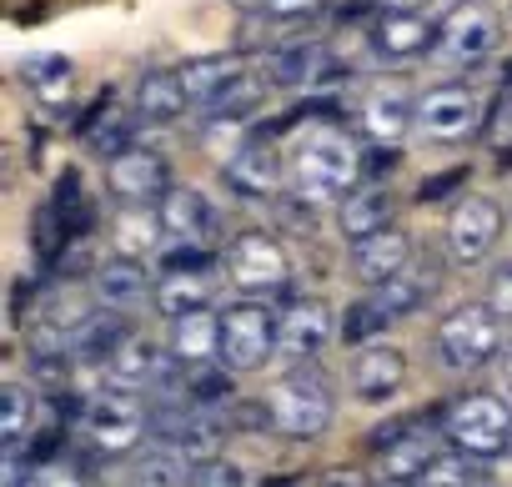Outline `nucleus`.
Returning a JSON list of instances; mask_svg holds the SVG:
<instances>
[{"label":"nucleus","instance_id":"obj_1","mask_svg":"<svg viewBox=\"0 0 512 487\" xmlns=\"http://www.w3.org/2000/svg\"><path fill=\"white\" fill-rule=\"evenodd\" d=\"M362 156H367V146H357L342 126H312L307 136H297L292 161H287L297 201L317 206V201L352 196L357 176H362Z\"/></svg>","mask_w":512,"mask_h":487},{"label":"nucleus","instance_id":"obj_2","mask_svg":"<svg viewBox=\"0 0 512 487\" xmlns=\"http://www.w3.org/2000/svg\"><path fill=\"white\" fill-rule=\"evenodd\" d=\"M442 432H447L452 452H462L472 462H497L512 447V407L497 392H467L447 407Z\"/></svg>","mask_w":512,"mask_h":487},{"label":"nucleus","instance_id":"obj_3","mask_svg":"<svg viewBox=\"0 0 512 487\" xmlns=\"http://www.w3.org/2000/svg\"><path fill=\"white\" fill-rule=\"evenodd\" d=\"M267 407H272V427H277V432L307 442V437H322V432L332 427V417H337V392H332V382H327L317 367H302V372H292V377H282V382L272 387Z\"/></svg>","mask_w":512,"mask_h":487},{"label":"nucleus","instance_id":"obj_4","mask_svg":"<svg viewBox=\"0 0 512 487\" xmlns=\"http://www.w3.org/2000/svg\"><path fill=\"white\" fill-rule=\"evenodd\" d=\"M502 46V16L487 0H457V6L437 21V61L472 71L482 61H492Z\"/></svg>","mask_w":512,"mask_h":487},{"label":"nucleus","instance_id":"obj_5","mask_svg":"<svg viewBox=\"0 0 512 487\" xmlns=\"http://www.w3.org/2000/svg\"><path fill=\"white\" fill-rule=\"evenodd\" d=\"M161 216V241H166V262H211V236H216V211L196 186H171L156 201Z\"/></svg>","mask_w":512,"mask_h":487},{"label":"nucleus","instance_id":"obj_6","mask_svg":"<svg viewBox=\"0 0 512 487\" xmlns=\"http://www.w3.org/2000/svg\"><path fill=\"white\" fill-rule=\"evenodd\" d=\"M221 272L226 282L241 292V297H267V292H282L287 277H292V262H287V247L267 231H241L231 247L221 252Z\"/></svg>","mask_w":512,"mask_h":487},{"label":"nucleus","instance_id":"obj_7","mask_svg":"<svg viewBox=\"0 0 512 487\" xmlns=\"http://www.w3.org/2000/svg\"><path fill=\"white\" fill-rule=\"evenodd\" d=\"M151 432V412L141 407L136 392H101L86 412H81V437L91 452L101 457H121V452H136L141 437Z\"/></svg>","mask_w":512,"mask_h":487},{"label":"nucleus","instance_id":"obj_8","mask_svg":"<svg viewBox=\"0 0 512 487\" xmlns=\"http://www.w3.org/2000/svg\"><path fill=\"white\" fill-rule=\"evenodd\" d=\"M482 96L467 86V81H442L432 91L417 96V131L437 146H457V141H472L477 126H482Z\"/></svg>","mask_w":512,"mask_h":487},{"label":"nucleus","instance_id":"obj_9","mask_svg":"<svg viewBox=\"0 0 512 487\" xmlns=\"http://www.w3.org/2000/svg\"><path fill=\"white\" fill-rule=\"evenodd\" d=\"M437 352L457 372H472V367L492 362L502 352V317L492 307H477V302L447 312L442 327H437Z\"/></svg>","mask_w":512,"mask_h":487},{"label":"nucleus","instance_id":"obj_10","mask_svg":"<svg viewBox=\"0 0 512 487\" xmlns=\"http://www.w3.org/2000/svg\"><path fill=\"white\" fill-rule=\"evenodd\" d=\"M277 352V317L262 302H236L221 312V362L226 372H256Z\"/></svg>","mask_w":512,"mask_h":487},{"label":"nucleus","instance_id":"obj_11","mask_svg":"<svg viewBox=\"0 0 512 487\" xmlns=\"http://www.w3.org/2000/svg\"><path fill=\"white\" fill-rule=\"evenodd\" d=\"M262 81L272 91H332L342 81V66L317 41H282V46H272Z\"/></svg>","mask_w":512,"mask_h":487},{"label":"nucleus","instance_id":"obj_12","mask_svg":"<svg viewBox=\"0 0 512 487\" xmlns=\"http://www.w3.org/2000/svg\"><path fill=\"white\" fill-rule=\"evenodd\" d=\"M502 226H507V216H502V206H497L492 196H467V201H457L452 216H447V252H452V262L477 267V262L497 247V241H502Z\"/></svg>","mask_w":512,"mask_h":487},{"label":"nucleus","instance_id":"obj_13","mask_svg":"<svg viewBox=\"0 0 512 487\" xmlns=\"http://www.w3.org/2000/svg\"><path fill=\"white\" fill-rule=\"evenodd\" d=\"M442 427H437V417H412L407 422V432L392 442V447H382L377 452V467H382V477L392 482V487H417L422 482V472L442 457Z\"/></svg>","mask_w":512,"mask_h":487},{"label":"nucleus","instance_id":"obj_14","mask_svg":"<svg viewBox=\"0 0 512 487\" xmlns=\"http://www.w3.org/2000/svg\"><path fill=\"white\" fill-rule=\"evenodd\" d=\"M357 121H362V131H367L372 146H397L402 131L417 126V101L407 96V86H397V81H377V86L362 91V101H357Z\"/></svg>","mask_w":512,"mask_h":487},{"label":"nucleus","instance_id":"obj_15","mask_svg":"<svg viewBox=\"0 0 512 487\" xmlns=\"http://www.w3.org/2000/svg\"><path fill=\"white\" fill-rule=\"evenodd\" d=\"M106 181H111V191H116L126 206H151V201H161V196L171 191V166H166L161 151L131 146V151H121V156L111 161Z\"/></svg>","mask_w":512,"mask_h":487},{"label":"nucleus","instance_id":"obj_16","mask_svg":"<svg viewBox=\"0 0 512 487\" xmlns=\"http://www.w3.org/2000/svg\"><path fill=\"white\" fill-rule=\"evenodd\" d=\"M332 332L337 327H332V312H327L322 297H292L282 307V317H277V347L287 357H297V362L322 357L327 342H332Z\"/></svg>","mask_w":512,"mask_h":487},{"label":"nucleus","instance_id":"obj_17","mask_svg":"<svg viewBox=\"0 0 512 487\" xmlns=\"http://www.w3.org/2000/svg\"><path fill=\"white\" fill-rule=\"evenodd\" d=\"M372 51L387 61H417V56L437 51V21H427L422 11L382 6L372 16Z\"/></svg>","mask_w":512,"mask_h":487},{"label":"nucleus","instance_id":"obj_18","mask_svg":"<svg viewBox=\"0 0 512 487\" xmlns=\"http://www.w3.org/2000/svg\"><path fill=\"white\" fill-rule=\"evenodd\" d=\"M166 352L181 372H206L216 357H221V317L211 307L201 312H186V317H171V332H166Z\"/></svg>","mask_w":512,"mask_h":487},{"label":"nucleus","instance_id":"obj_19","mask_svg":"<svg viewBox=\"0 0 512 487\" xmlns=\"http://www.w3.org/2000/svg\"><path fill=\"white\" fill-rule=\"evenodd\" d=\"M106 377H111V387L116 392H141V387H151V382H161V372H171L176 362H171V352H161V342L156 337H146V332H131L106 362Z\"/></svg>","mask_w":512,"mask_h":487},{"label":"nucleus","instance_id":"obj_20","mask_svg":"<svg viewBox=\"0 0 512 487\" xmlns=\"http://www.w3.org/2000/svg\"><path fill=\"white\" fill-rule=\"evenodd\" d=\"M226 181H231V191H236V196H246V201H272V196L282 191V181H292V176L282 171L277 146L256 136V141H246V146L231 156Z\"/></svg>","mask_w":512,"mask_h":487},{"label":"nucleus","instance_id":"obj_21","mask_svg":"<svg viewBox=\"0 0 512 487\" xmlns=\"http://www.w3.org/2000/svg\"><path fill=\"white\" fill-rule=\"evenodd\" d=\"M347 372H352V392L377 407V402H392V397L402 392V382H407V357H402L397 347H362Z\"/></svg>","mask_w":512,"mask_h":487},{"label":"nucleus","instance_id":"obj_22","mask_svg":"<svg viewBox=\"0 0 512 487\" xmlns=\"http://www.w3.org/2000/svg\"><path fill=\"white\" fill-rule=\"evenodd\" d=\"M352 272L362 277V282H372V287H382V282H392L397 272H407V262L417 257L412 252V236L407 231H397V226H387V231H377V236H367V241H352Z\"/></svg>","mask_w":512,"mask_h":487},{"label":"nucleus","instance_id":"obj_23","mask_svg":"<svg viewBox=\"0 0 512 487\" xmlns=\"http://www.w3.org/2000/svg\"><path fill=\"white\" fill-rule=\"evenodd\" d=\"M91 287H96V297H101L106 307H116V312H121V307H141V302L156 292L146 262H141V257H126V252L106 257V262L96 267Z\"/></svg>","mask_w":512,"mask_h":487},{"label":"nucleus","instance_id":"obj_24","mask_svg":"<svg viewBox=\"0 0 512 487\" xmlns=\"http://www.w3.org/2000/svg\"><path fill=\"white\" fill-rule=\"evenodd\" d=\"M136 121H141V116H126V111L116 106V96H111V91H101V96H96V106L81 116V136H86V146H91L96 156L116 161L121 151H131Z\"/></svg>","mask_w":512,"mask_h":487},{"label":"nucleus","instance_id":"obj_25","mask_svg":"<svg viewBox=\"0 0 512 487\" xmlns=\"http://www.w3.org/2000/svg\"><path fill=\"white\" fill-rule=\"evenodd\" d=\"M186 106H191V96H186L181 71L151 66V71L136 81V116H141L146 126H166V121H176Z\"/></svg>","mask_w":512,"mask_h":487},{"label":"nucleus","instance_id":"obj_26","mask_svg":"<svg viewBox=\"0 0 512 487\" xmlns=\"http://www.w3.org/2000/svg\"><path fill=\"white\" fill-rule=\"evenodd\" d=\"M211 262H166L161 272V287H156V302L166 317H186V312H201L206 297H211V277H206Z\"/></svg>","mask_w":512,"mask_h":487},{"label":"nucleus","instance_id":"obj_27","mask_svg":"<svg viewBox=\"0 0 512 487\" xmlns=\"http://www.w3.org/2000/svg\"><path fill=\"white\" fill-rule=\"evenodd\" d=\"M337 226H342L347 241H367V236L387 231V226H392V191H382V186H362V191L342 196Z\"/></svg>","mask_w":512,"mask_h":487},{"label":"nucleus","instance_id":"obj_28","mask_svg":"<svg viewBox=\"0 0 512 487\" xmlns=\"http://www.w3.org/2000/svg\"><path fill=\"white\" fill-rule=\"evenodd\" d=\"M432 287H437V262L412 257V262H407V272H397L392 282H382V287H377V297L392 307V317H412L417 307H427Z\"/></svg>","mask_w":512,"mask_h":487},{"label":"nucleus","instance_id":"obj_29","mask_svg":"<svg viewBox=\"0 0 512 487\" xmlns=\"http://www.w3.org/2000/svg\"><path fill=\"white\" fill-rule=\"evenodd\" d=\"M51 211L61 216V226L71 231V241H76L81 231H91V221H96V201H91L81 171H61V176H56V186H51Z\"/></svg>","mask_w":512,"mask_h":487},{"label":"nucleus","instance_id":"obj_30","mask_svg":"<svg viewBox=\"0 0 512 487\" xmlns=\"http://www.w3.org/2000/svg\"><path fill=\"white\" fill-rule=\"evenodd\" d=\"M21 81L36 91V101H46V106H66L71 91H76V66H71L66 56H36V61L21 66Z\"/></svg>","mask_w":512,"mask_h":487},{"label":"nucleus","instance_id":"obj_31","mask_svg":"<svg viewBox=\"0 0 512 487\" xmlns=\"http://www.w3.org/2000/svg\"><path fill=\"white\" fill-rule=\"evenodd\" d=\"M126 337H131V327L116 317V307H106V312H86V317L76 322V357L106 362Z\"/></svg>","mask_w":512,"mask_h":487},{"label":"nucleus","instance_id":"obj_32","mask_svg":"<svg viewBox=\"0 0 512 487\" xmlns=\"http://www.w3.org/2000/svg\"><path fill=\"white\" fill-rule=\"evenodd\" d=\"M36 422H41V402L31 387H21V382L0 387V447H21Z\"/></svg>","mask_w":512,"mask_h":487},{"label":"nucleus","instance_id":"obj_33","mask_svg":"<svg viewBox=\"0 0 512 487\" xmlns=\"http://www.w3.org/2000/svg\"><path fill=\"white\" fill-rule=\"evenodd\" d=\"M392 322H397V317H392V307H387L377 292H367L362 302H352V307H347V317H342V342H347V347H362V342L382 337Z\"/></svg>","mask_w":512,"mask_h":487},{"label":"nucleus","instance_id":"obj_34","mask_svg":"<svg viewBox=\"0 0 512 487\" xmlns=\"http://www.w3.org/2000/svg\"><path fill=\"white\" fill-rule=\"evenodd\" d=\"M161 241V216L156 211H121V221H116V252H126V257H141V252H151Z\"/></svg>","mask_w":512,"mask_h":487},{"label":"nucleus","instance_id":"obj_35","mask_svg":"<svg viewBox=\"0 0 512 487\" xmlns=\"http://www.w3.org/2000/svg\"><path fill=\"white\" fill-rule=\"evenodd\" d=\"M136 487H191V472L181 467L176 447H161V452H146L131 472Z\"/></svg>","mask_w":512,"mask_h":487},{"label":"nucleus","instance_id":"obj_36","mask_svg":"<svg viewBox=\"0 0 512 487\" xmlns=\"http://www.w3.org/2000/svg\"><path fill=\"white\" fill-rule=\"evenodd\" d=\"M417 487H472V457H462V452H442V457L422 472Z\"/></svg>","mask_w":512,"mask_h":487},{"label":"nucleus","instance_id":"obj_37","mask_svg":"<svg viewBox=\"0 0 512 487\" xmlns=\"http://www.w3.org/2000/svg\"><path fill=\"white\" fill-rule=\"evenodd\" d=\"M191 487H241V472L221 457H201L191 467Z\"/></svg>","mask_w":512,"mask_h":487},{"label":"nucleus","instance_id":"obj_38","mask_svg":"<svg viewBox=\"0 0 512 487\" xmlns=\"http://www.w3.org/2000/svg\"><path fill=\"white\" fill-rule=\"evenodd\" d=\"M26 487H81V472L71 462H36V472L26 477Z\"/></svg>","mask_w":512,"mask_h":487},{"label":"nucleus","instance_id":"obj_39","mask_svg":"<svg viewBox=\"0 0 512 487\" xmlns=\"http://www.w3.org/2000/svg\"><path fill=\"white\" fill-rule=\"evenodd\" d=\"M487 307H492L497 317H512V262L497 267V277H492V287H487Z\"/></svg>","mask_w":512,"mask_h":487},{"label":"nucleus","instance_id":"obj_40","mask_svg":"<svg viewBox=\"0 0 512 487\" xmlns=\"http://www.w3.org/2000/svg\"><path fill=\"white\" fill-rule=\"evenodd\" d=\"M317 487H372V477L362 467H327L317 477Z\"/></svg>","mask_w":512,"mask_h":487},{"label":"nucleus","instance_id":"obj_41","mask_svg":"<svg viewBox=\"0 0 512 487\" xmlns=\"http://www.w3.org/2000/svg\"><path fill=\"white\" fill-rule=\"evenodd\" d=\"M462 181H467V166H457V171H447V176H432V181H422V201H437V196L457 191Z\"/></svg>","mask_w":512,"mask_h":487},{"label":"nucleus","instance_id":"obj_42","mask_svg":"<svg viewBox=\"0 0 512 487\" xmlns=\"http://www.w3.org/2000/svg\"><path fill=\"white\" fill-rule=\"evenodd\" d=\"M231 6H241V11H267L272 0H231Z\"/></svg>","mask_w":512,"mask_h":487},{"label":"nucleus","instance_id":"obj_43","mask_svg":"<svg viewBox=\"0 0 512 487\" xmlns=\"http://www.w3.org/2000/svg\"><path fill=\"white\" fill-rule=\"evenodd\" d=\"M382 6H397V11H417L422 0H382Z\"/></svg>","mask_w":512,"mask_h":487},{"label":"nucleus","instance_id":"obj_44","mask_svg":"<svg viewBox=\"0 0 512 487\" xmlns=\"http://www.w3.org/2000/svg\"><path fill=\"white\" fill-rule=\"evenodd\" d=\"M502 86H507V91H512V61H507V66H502Z\"/></svg>","mask_w":512,"mask_h":487},{"label":"nucleus","instance_id":"obj_45","mask_svg":"<svg viewBox=\"0 0 512 487\" xmlns=\"http://www.w3.org/2000/svg\"><path fill=\"white\" fill-rule=\"evenodd\" d=\"M502 377H507V387H512V347H507V367H502Z\"/></svg>","mask_w":512,"mask_h":487}]
</instances>
